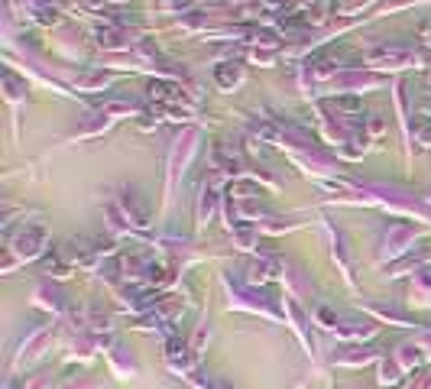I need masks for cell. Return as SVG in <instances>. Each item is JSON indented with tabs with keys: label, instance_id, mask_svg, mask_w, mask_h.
<instances>
[{
	"label": "cell",
	"instance_id": "cell-4",
	"mask_svg": "<svg viewBox=\"0 0 431 389\" xmlns=\"http://www.w3.org/2000/svg\"><path fill=\"white\" fill-rule=\"evenodd\" d=\"M334 85L344 91H367V88H376L380 78H376V75H367V71H347V75H341Z\"/></svg>",
	"mask_w": 431,
	"mask_h": 389
},
{
	"label": "cell",
	"instance_id": "cell-10",
	"mask_svg": "<svg viewBox=\"0 0 431 389\" xmlns=\"http://www.w3.org/2000/svg\"><path fill=\"white\" fill-rule=\"evenodd\" d=\"M3 85H7V98L10 101H20L23 98V85L13 75H3Z\"/></svg>",
	"mask_w": 431,
	"mask_h": 389
},
{
	"label": "cell",
	"instance_id": "cell-1",
	"mask_svg": "<svg viewBox=\"0 0 431 389\" xmlns=\"http://www.w3.org/2000/svg\"><path fill=\"white\" fill-rule=\"evenodd\" d=\"M367 62L376 65V69H402V65H409V62H419V55L405 46H382V49H370L367 52Z\"/></svg>",
	"mask_w": 431,
	"mask_h": 389
},
{
	"label": "cell",
	"instance_id": "cell-8",
	"mask_svg": "<svg viewBox=\"0 0 431 389\" xmlns=\"http://www.w3.org/2000/svg\"><path fill=\"white\" fill-rule=\"evenodd\" d=\"M214 205H218L214 191L204 189V191H201V201H198V224H208L211 214H214Z\"/></svg>",
	"mask_w": 431,
	"mask_h": 389
},
{
	"label": "cell",
	"instance_id": "cell-2",
	"mask_svg": "<svg viewBox=\"0 0 431 389\" xmlns=\"http://www.w3.org/2000/svg\"><path fill=\"white\" fill-rule=\"evenodd\" d=\"M42 243H46V230L30 224V227H23L10 243V253H17L20 259H33L42 253Z\"/></svg>",
	"mask_w": 431,
	"mask_h": 389
},
{
	"label": "cell",
	"instance_id": "cell-6",
	"mask_svg": "<svg viewBox=\"0 0 431 389\" xmlns=\"http://www.w3.org/2000/svg\"><path fill=\"white\" fill-rule=\"evenodd\" d=\"M133 191H123L121 195V208H123V214L130 218V224H137V227H146L150 224V211L143 208V205H137V201L130 198Z\"/></svg>",
	"mask_w": 431,
	"mask_h": 389
},
{
	"label": "cell",
	"instance_id": "cell-13",
	"mask_svg": "<svg viewBox=\"0 0 431 389\" xmlns=\"http://www.w3.org/2000/svg\"><path fill=\"white\" fill-rule=\"evenodd\" d=\"M214 389H234V386H231V383H218V386H214Z\"/></svg>",
	"mask_w": 431,
	"mask_h": 389
},
{
	"label": "cell",
	"instance_id": "cell-3",
	"mask_svg": "<svg viewBox=\"0 0 431 389\" xmlns=\"http://www.w3.org/2000/svg\"><path fill=\"white\" fill-rule=\"evenodd\" d=\"M133 42H137V40H133V33L123 30V26H107V30L98 33V46H100V49L121 52V49H130Z\"/></svg>",
	"mask_w": 431,
	"mask_h": 389
},
{
	"label": "cell",
	"instance_id": "cell-5",
	"mask_svg": "<svg viewBox=\"0 0 431 389\" xmlns=\"http://www.w3.org/2000/svg\"><path fill=\"white\" fill-rule=\"evenodd\" d=\"M150 98L159 101V104H182L185 94H182L175 85H169V81H152V85H150Z\"/></svg>",
	"mask_w": 431,
	"mask_h": 389
},
{
	"label": "cell",
	"instance_id": "cell-9",
	"mask_svg": "<svg viewBox=\"0 0 431 389\" xmlns=\"http://www.w3.org/2000/svg\"><path fill=\"white\" fill-rule=\"evenodd\" d=\"M36 295H39L42 305H49V309H55V311L62 309V292H59V289H49V286H42Z\"/></svg>",
	"mask_w": 431,
	"mask_h": 389
},
{
	"label": "cell",
	"instance_id": "cell-11",
	"mask_svg": "<svg viewBox=\"0 0 431 389\" xmlns=\"http://www.w3.org/2000/svg\"><path fill=\"white\" fill-rule=\"evenodd\" d=\"M107 75H88V78H81V81H75L78 88H107Z\"/></svg>",
	"mask_w": 431,
	"mask_h": 389
},
{
	"label": "cell",
	"instance_id": "cell-7",
	"mask_svg": "<svg viewBox=\"0 0 431 389\" xmlns=\"http://www.w3.org/2000/svg\"><path fill=\"white\" fill-rule=\"evenodd\" d=\"M214 78H218L221 88L234 91L237 85H243V69L240 65H234V62H227V65H218V69H214Z\"/></svg>",
	"mask_w": 431,
	"mask_h": 389
},
{
	"label": "cell",
	"instance_id": "cell-12",
	"mask_svg": "<svg viewBox=\"0 0 431 389\" xmlns=\"http://www.w3.org/2000/svg\"><path fill=\"white\" fill-rule=\"evenodd\" d=\"M419 36L425 42H431V23H425V26H419Z\"/></svg>",
	"mask_w": 431,
	"mask_h": 389
}]
</instances>
